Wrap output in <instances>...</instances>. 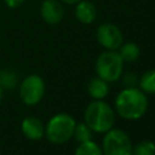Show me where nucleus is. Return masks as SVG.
Instances as JSON below:
<instances>
[{
  "label": "nucleus",
  "mask_w": 155,
  "mask_h": 155,
  "mask_svg": "<svg viewBox=\"0 0 155 155\" xmlns=\"http://www.w3.org/2000/svg\"><path fill=\"white\" fill-rule=\"evenodd\" d=\"M116 113L126 120L140 119L148 109V98L142 90L136 87L122 90L115 99Z\"/></svg>",
  "instance_id": "nucleus-1"
},
{
  "label": "nucleus",
  "mask_w": 155,
  "mask_h": 155,
  "mask_svg": "<svg viewBox=\"0 0 155 155\" xmlns=\"http://www.w3.org/2000/svg\"><path fill=\"white\" fill-rule=\"evenodd\" d=\"M85 122L94 132L105 133L113 128L115 114L113 108L102 99H94L85 110Z\"/></svg>",
  "instance_id": "nucleus-2"
},
{
  "label": "nucleus",
  "mask_w": 155,
  "mask_h": 155,
  "mask_svg": "<svg viewBox=\"0 0 155 155\" xmlns=\"http://www.w3.org/2000/svg\"><path fill=\"white\" fill-rule=\"evenodd\" d=\"M75 125V120L69 114H56L45 126V136L52 144H63L73 137Z\"/></svg>",
  "instance_id": "nucleus-3"
},
{
  "label": "nucleus",
  "mask_w": 155,
  "mask_h": 155,
  "mask_svg": "<svg viewBox=\"0 0 155 155\" xmlns=\"http://www.w3.org/2000/svg\"><path fill=\"white\" fill-rule=\"evenodd\" d=\"M122 68L124 61L121 59L120 54L110 50L101 53L96 62L97 75L107 82H113L121 78Z\"/></svg>",
  "instance_id": "nucleus-4"
},
{
  "label": "nucleus",
  "mask_w": 155,
  "mask_h": 155,
  "mask_svg": "<svg viewBox=\"0 0 155 155\" xmlns=\"http://www.w3.org/2000/svg\"><path fill=\"white\" fill-rule=\"evenodd\" d=\"M132 143L126 132L111 128L105 132L102 144L103 155H132Z\"/></svg>",
  "instance_id": "nucleus-5"
},
{
  "label": "nucleus",
  "mask_w": 155,
  "mask_h": 155,
  "mask_svg": "<svg viewBox=\"0 0 155 155\" xmlns=\"http://www.w3.org/2000/svg\"><path fill=\"white\" fill-rule=\"evenodd\" d=\"M45 81L38 74H30L25 76L19 85V98L21 101L28 105H36L45 94Z\"/></svg>",
  "instance_id": "nucleus-6"
},
{
  "label": "nucleus",
  "mask_w": 155,
  "mask_h": 155,
  "mask_svg": "<svg viewBox=\"0 0 155 155\" xmlns=\"http://www.w3.org/2000/svg\"><path fill=\"white\" fill-rule=\"evenodd\" d=\"M97 40L107 50L115 51L122 45L124 36L121 30L113 23H103L97 29Z\"/></svg>",
  "instance_id": "nucleus-7"
},
{
  "label": "nucleus",
  "mask_w": 155,
  "mask_h": 155,
  "mask_svg": "<svg viewBox=\"0 0 155 155\" xmlns=\"http://www.w3.org/2000/svg\"><path fill=\"white\" fill-rule=\"evenodd\" d=\"M40 15L44 22L54 25L62 21L64 16V8L58 0H44L40 6Z\"/></svg>",
  "instance_id": "nucleus-8"
},
{
  "label": "nucleus",
  "mask_w": 155,
  "mask_h": 155,
  "mask_svg": "<svg viewBox=\"0 0 155 155\" xmlns=\"http://www.w3.org/2000/svg\"><path fill=\"white\" fill-rule=\"evenodd\" d=\"M21 130L25 138L30 140H39L45 136V126L36 116H28L22 120Z\"/></svg>",
  "instance_id": "nucleus-9"
},
{
  "label": "nucleus",
  "mask_w": 155,
  "mask_h": 155,
  "mask_svg": "<svg viewBox=\"0 0 155 155\" xmlns=\"http://www.w3.org/2000/svg\"><path fill=\"white\" fill-rule=\"evenodd\" d=\"M75 17L82 24H91L97 17V10L91 1L80 0L75 7Z\"/></svg>",
  "instance_id": "nucleus-10"
},
{
  "label": "nucleus",
  "mask_w": 155,
  "mask_h": 155,
  "mask_svg": "<svg viewBox=\"0 0 155 155\" xmlns=\"http://www.w3.org/2000/svg\"><path fill=\"white\" fill-rule=\"evenodd\" d=\"M87 91L93 99H103L109 93V86L105 80L101 79L99 76H96L90 80L87 85Z\"/></svg>",
  "instance_id": "nucleus-11"
},
{
  "label": "nucleus",
  "mask_w": 155,
  "mask_h": 155,
  "mask_svg": "<svg viewBox=\"0 0 155 155\" xmlns=\"http://www.w3.org/2000/svg\"><path fill=\"white\" fill-rule=\"evenodd\" d=\"M18 84V74L10 69L4 68L0 69V87L2 91H11L13 90Z\"/></svg>",
  "instance_id": "nucleus-12"
},
{
  "label": "nucleus",
  "mask_w": 155,
  "mask_h": 155,
  "mask_svg": "<svg viewBox=\"0 0 155 155\" xmlns=\"http://www.w3.org/2000/svg\"><path fill=\"white\" fill-rule=\"evenodd\" d=\"M121 59L124 62H127V63H132L134 61L138 59L139 54H140V50L138 47L137 44L134 42H127V44H124L120 46V52H119Z\"/></svg>",
  "instance_id": "nucleus-13"
},
{
  "label": "nucleus",
  "mask_w": 155,
  "mask_h": 155,
  "mask_svg": "<svg viewBox=\"0 0 155 155\" xmlns=\"http://www.w3.org/2000/svg\"><path fill=\"white\" fill-rule=\"evenodd\" d=\"M138 84L144 93H155V69H150L143 73Z\"/></svg>",
  "instance_id": "nucleus-14"
},
{
  "label": "nucleus",
  "mask_w": 155,
  "mask_h": 155,
  "mask_svg": "<svg viewBox=\"0 0 155 155\" xmlns=\"http://www.w3.org/2000/svg\"><path fill=\"white\" fill-rule=\"evenodd\" d=\"M73 137L79 143L92 140V130L86 125V122H79L75 125Z\"/></svg>",
  "instance_id": "nucleus-15"
},
{
  "label": "nucleus",
  "mask_w": 155,
  "mask_h": 155,
  "mask_svg": "<svg viewBox=\"0 0 155 155\" xmlns=\"http://www.w3.org/2000/svg\"><path fill=\"white\" fill-rule=\"evenodd\" d=\"M74 155H103V151L97 143L88 140V142L80 143Z\"/></svg>",
  "instance_id": "nucleus-16"
},
{
  "label": "nucleus",
  "mask_w": 155,
  "mask_h": 155,
  "mask_svg": "<svg viewBox=\"0 0 155 155\" xmlns=\"http://www.w3.org/2000/svg\"><path fill=\"white\" fill-rule=\"evenodd\" d=\"M132 155H155V143L151 140H142L132 148Z\"/></svg>",
  "instance_id": "nucleus-17"
},
{
  "label": "nucleus",
  "mask_w": 155,
  "mask_h": 155,
  "mask_svg": "<svg viewBox=\"0 0 155 155\" xmlns=\"http://www.w3.org/2000/svg\"><path fill=\"white\" fill-rule=\"evenodd\" d=\"M122 85L125 86V88L136 87V85H137V76H136V74L131 73V71L125 73L124 76H122Z\"/></svg>",
  "instance_id": "nucleus-18"
},
{
  "label": "nucleus",
  "mask_w": 155,
  "mask_h": 155,
  "mask_svg": "<svg viewBox=\"0 0 155 155\" xmlns=\"http://www.w3.org/2000/svg\"><path fill=\"white\" fill-rule=\"evenodd\" d=\"M25 0H4L5 5L8 7V8H17L19 6H22L24 4Z\"/></svg>",
  "instance_id": "nucleus-19"
},
{
  "label": "nucleus",
  "mask_w": 155,
  "mask_h": 155,
  "mask_svg": "<svg viewBox=\"0 0 155 155\" xmlns=\"http://www.w3.org/2000/svg\"><path fill=\"white\" fill-rule=\"evenodd\" d=\"M59 1H62L64 4H68V5H74V4H78L80 0H59Z\"/></svg>",
  "instance_id": "nucleus-20"
},
{
  "label": "nucleus",
  "mask_w": 155,
  "mask_h": 155,
  "mask_svg": "<svg viewBox=\"0 0 155 155\" xmlns=\"http://www.w3.org/2000/svg\"><path fill=\"white\" fill-rule=\"evenodd\" d=\"M2 92H4V91H2V88L0 87V103H1V99H2Z\"/></svg>",
  "instance_id": "nucleus-21"
}]
</instances>
